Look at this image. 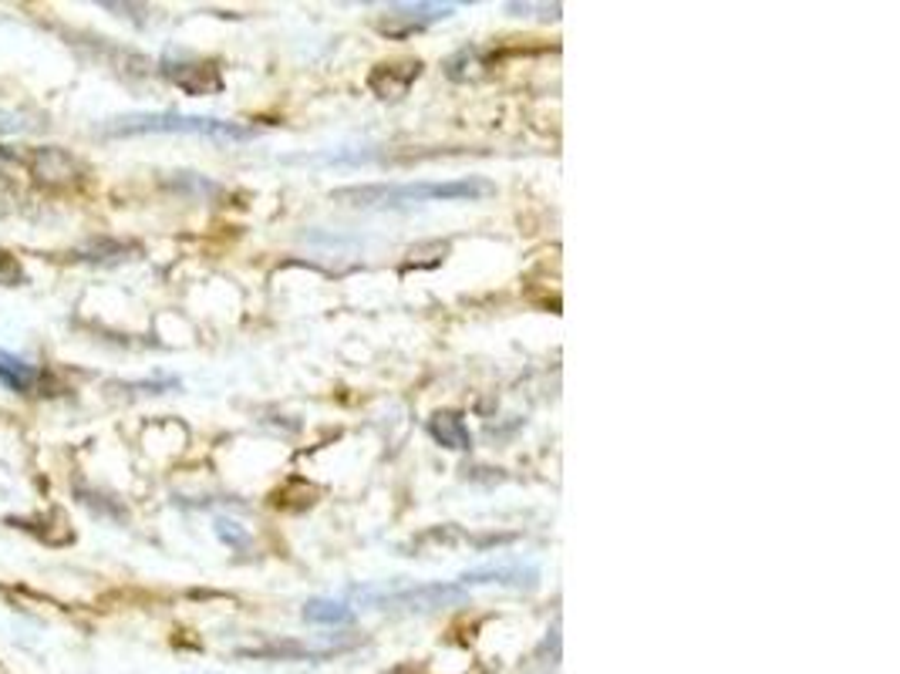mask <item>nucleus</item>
Here are the masks:
<instances>
[{
  "mask_svg": "<svg viewBox=\"0 0 900 674\" xmlns=\"http://www.w3.org/2000/svg\"><path fill=\"white\" fill-rule=\"evenodd\" d=\"M422 75V61H415V57H405V61H385V65H378L372 75H368V88L388 101V98H401L408 95V88L415 85V78Z\"/></svg>",
  "mask_w": 900,
  "mask_h": 674,
  "instance_id": "nucleus-7",
  "label": "nucleus"
},
{
  "mask_svg": "<svg viewBox=\"0 0 900 674\" xmlns=\"http://www.w3.org/2000/svg\"><path fill=\"white\" fill-rule=\"evenodd\" d=\"M24 165L31 169V175L41 182V186H51V190H65V186H75L82 179V165L65 152V149H34L31 156H24Z\"/></svg>",
  "mask_w": 900,
  "mask_h": 674,
  "instance_id": "nucleus-4",
  "label": "nucleus"
},
{
  "mask_svg": "<svg viewBox=\"0 0 900 674\" xmlns=\"http://www.w3.org/2000/svg\"><path fill=\"white\" fill-rule=\"evenodd\" d=\"M449 14H452V4H401V8H392L378 21V31L388 38H408L411 31H422Z\"/></svg>",
  "mask_w": 900,
  "mask_h": 674,
  "instance_id": "nucleus-6",
  "label": "nucleus"
},
{
  "mask_svg": "<svg viewBox=\"0 0 900 674\" xmlns=\"http://www.w3.org/2000/svg\"><path fill=\"white\" fill-rule=\"evenodd\" d=\"M304 621L308 624L338 628V624H351L354 621V610L344 607L341 600H311V603H304Z\"/></svg>",
  "mask_w": 900,
  "mask_h": 674,
  "instance_id": "nucleus-11",
  "label": "nucleus"
},
{
  "mask_svg": "<svg viewBox=\"0 0 900 674\" xmlns=\"http://www.w3.org/2000/svg\"><path fill=\"white\" fill-rule=\"evenodd\" d=\"M357 597L388 610H436V607H446V603H456L465 597V587L456 580V584H422V587H405V590H357Z\"/></svg>",
  "mask_w": 900,
  "mask_h": 674,
  "instance_id": "nucleus-3",
  "label": "nucleus"
},
{
  "mask_svg": "<svg viewBox=\"0 0 900 674\" xmlns=\"http://www.w3.org/2000/svg\"><path fill=\"white\" fill-rule=\"evenodd\" d=\"M38 367L28 364L24 357L11 354V351H0V385L11 388L14 395H31L38 388Z\"/></svg>",
  "mask_w": 900,
  "mask_h": 674,
  "instance_id": "nucleus-8",
  "label": "nucleus"
},
{
  "mask_svg": "<svg viewBox=\"0 0 900 674\" xmlns=\"http://www.w3.org/2000/svg\"><path fill=\"white\" fill-rule=\"evenodd\" d=\"M429 432L439 446L446 449H469L472 446V436H469V425L462 421L459 411H439L432 421H429Z\"/></svg>",
  "mask_w": 900,
  "mask_h": 674,
  "instance_id": "nucleus-9",
  "label": "nucleus"
},
{
  "mask_svg": "<svg viewBox=\"0 0 900 674\" xmlns=\"http://www.w3.org/2000/svg\"><path fill=\"white\" fill-rule=\"evenodd\" d=\"M233 526H236V523H223V520L216 523V529H219L223 539H229V543H236V546H244V533H236Z\"/></svg>",
  "mask_w": 900,
  "mask_h": 674,
  "instance_id": "nucleus-12",
  "label": "nucleus"
},
{
  "mask_svg": "<svg viewBox=\"0 0 900 674\" xmlns=\"http://www.w3.org/2000/svg\"><path fill=\"white\" fill-rule=\"evenodd\" d=\"M392 674H411L408 667H398V671H392Z\"/></svg>",
  "mask_w": 900,
  "mask_h": 674,
  "instance_id": "nucleus-13",
  "label": "nucleus"
},
{
  "mask_svg": "<svg viewBox=\"0 0 900 674\" xmlns=\"http://www.w3.org/2000/svg\"><path fill=\"white\" fill-rule=\"evenodd\" d=\"M162 75L183 88L186 95H219L223 92V75L216 68V61H165Z\"/></svg>",
  "mask_w": 900,
  "mask_h": 674,
  "instance_id": "nucleus-5",
  "label": "nucleus"
},
{
  "mask_svg": "<svg viewBox=\"0 0 900 674\" xmlns=\"http://www.w3.org/2000/svg\"><path fill=\"white\" fill-rule=\"evenodd\" d=\"M496 186L483 175L465 179H439V182H405V186H347L331 193L334 203L357 206V210H398L415 203H465V200H486Z\"/></svg>",
  "mask_w": 900,
  "mask_h": 674,
  "instance_id": "nucleus-1",
  "label": "nucleus"
},
{
  "mask_svg": "<svg viewBox=\"0 0 900 674\" xmlns=\"http://www.w3.org/2000/svg\"><path fill=\"white\" fill-rule=\"evenodd\" d=\"M244 654L250 657H267V661H321V657H331L338 654V648H308V644H297V641H283V644H264V648H247Z\"/></svg>",
  "mask_w": 900,
  "mask_h": 674,
  "instance_id": "nucleus-10",
  "label": "nucleus"
},
{
  "mask_svg": "<svg viewBox=\"0 0 900 674\" xmlns=\"http://www.w3.org/2000/svg\"><path fill=\"white\" fill-rule=\"evenodd\" d=\"M156 132H172V136H206L216 142H247L257 132L250 126H239V121H223V118H203V115H175V111H139V115H118L105 126V136L126 139V136H156Z\"/></svg>",
  "mask_w": 900,
  "mask_h": 674,
  "instance_id": "nucleus-2",
  "label": "nucleus"
}]
</instances>
